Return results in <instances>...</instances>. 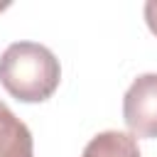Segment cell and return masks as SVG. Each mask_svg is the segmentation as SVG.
Here are the masks:
<instances>
[{
  "label": "cell",
  "mask_w": 157,
  "mask_h": 157,
  "mask_svg": "<svg viewBox=\"0 0 157 157\" xmlns=\"http://www.w3.org/2000/svg\"><path fill=\"white\" fill-rule=\"evenodd\" d=\"M59 59L37 42H15L0 54V83L22 103H42L59 88Z\"/></svg>",
  "instance_id": "cell-1"
},
{
  "label": "cell",
  "mask_w": 157,
  "mask_h": 157,
  "mask_svg": "<svg viewBox=\"0 0 157 157\" xmlns=\"http://www.w3.org/2000/svg\"><path fill=\"white\" fill-rule=\"evenodd\" d=\"M0 157H34L29 128L0 101Z\"/></svg>",
  "instance_id": "cell-3"
},
{
  "label": "cell",
  "mask_w": 157,
  "mask_h": 157,
  "mask_svg": "<svg viewBox=\"0 0 157 157\" xmlns=\"http://www.w3.org/2000/svg\"><path fill=\"white\" fill-rule=\"evenodd\" d=\"M145 22H147L150 32H152V34H157V0L145 2Z\"/></svg>",
  "instance_id": "cell-5"
},
{
  "label": "cell",
  "mask_w": 157,
  "mask_h": 157,
  "mask_svg": "<svg viewBox=\"0 0 157 157\" xmlns=\"http://www.w3.org/2000/svg\"><path fill=\"white\" fill-rule=\"evenodd\" d=\"M0 10H5V5H0Z\"/></svg>",
  "instance_id": "cell-6"
},
{
  "label": "cell",
  "mask_w": 157,
  "mask_h": 157,
  "mask_svg": "<svg viewBox=\"0 0 157 157\" xmlns=\"http://www.w3.org/2000/svg\"><path fill=\"white\" fill-rule=\"evenodd\" d=\"M81 157H140L137 140L120 130H105L91 137Z\"/></svg>",
  "instance_id": "cell-4"
},
{
  "label": "cell",
  "mask_w": 157,
  "mask_h": 157,
  "mask_svg": "<svg viewBox=\"0 0 157 157\" xmlns=\"http://www.w3.org/2000/svg\"><path fill=\"white\" fill-rule=\"evenodd\" d=\"M123 120L135 137H157V74L137 76L123 98Z\"/></svg>",
  "instance_id": "cell-2"
}]
</instances>
